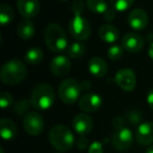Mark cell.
Segmentation results:
<instances>
[{
  "instance_id": "6da1fadb",
  "label": "cell",
  "mask_w": 153,
  "mask_h": 153,
  "mask_svg": "<svg viewBox=\"0 0 153 153\" xmlns=\"http://www.w3.org/2000/svg\"><path fill=\"white\" fill-rule=\"evenodd\" d=\"M46 46L53 53H60L67 51L68 40L63 28L57 23H51L46 26L44 32Z\"/></svg>"
},
{
  "instance_id": "7a4b0ae2",
  "label": "cell",
  "mask_w": 153,
  "mask_h": 153,
  "mask_svg": "<svg viewBox=\"0 0 153 153\" xmlns=\"http://www.w3.org/2000/svg\"><path fill=\"white\" fill-rule=\"evenodd\" d=\"M27 71L23 62L14 59L4 63L0 70V79L7 85H16L25 79Z\"/></svg>"
},
{
  "instance_id": "3957f363",
  "label": "cell",
  "mask_w": 153,
  "mask_h": 153,
  "mask_svg": "<svg viewBox=\"0 0 153 153\" xmlns=\"http://www.w3.org/2000/svg\"><path fill=\"white\" fill-rule=\"evenodd\" d=\"M51 144L56 150L60 152H66L70 150L76 144V138L69 128L64 125L53 126L48 134Z\"/></svg>"
},
{
  "instance_id": "277c9868",
  "label": "cell",
  "mask_w": 153,
  "mask_h": 153,
  "mask_svg": "<svg viewBox=\"0 0 153 153\" xmlns=\"http://www.w3.org/2000/svg\"><path fill=\"white\" fill-rule=\"evenodd\" d=\"M55 91L49 84H39L33 89L30 94L32 106L37 110H47L55 102Z\"/></svg>"
},
{
  "instance_id": "5b68a950",
  "label": "cell",
  "mask_w": 153,
  "mask_h": 153,
  "mask_svg": "<svg viewBox=\"0 0 153 153\" xmlns=\"http://www.w3.org/2000/svg\"><path fill=\"white\" fill-rule=\"evenodd\" d=\"M68 30L74 39L79 41L87 40L91 33L89 22L82 16L81 12H74V17L68 24Z\"/></svg>"
},
{
  "instance_id": "8992f818",
  "label": "cell",
  "mask_w": 153,
  "mask_h": 153,
  "mask_svg": "<svg viewBox=\"0 0 153 153\" xmlns=\"http://www.w3.org/2000/svg\"><path fill=\"white\" fill-rule=\"evenodd\" d=\"M81 84L74 79H65L61 82L58 88L60 100L67 105L76 103L81 94Z\"/></svg>"
},
{
  "instance_id": "52a82bcc",
  "label": "cell",
  "mask_w": 153,
  "mask_h": 153,
  "mask_svg": "<svg viewBox=\"0 0 153 153\" xmlns=\"http://www.w3.org/2000/svg\"><path fill=\"white\" fill-rule=\"evenodd\" d=\"M133 138V133L129 128H117L112 134V146L120 151L128 150L132 146Z\"/></svg>"
},
{
  "instance_id": "ba28073f",
  "label": "cell",
  "mask_w": 153,
  "mask_h": 153,
  "mask_svg": "<svg viewBox=\"0 0 153 153\" xmlns=\"http://www.w3.org/2000/svg\"><path fill=\"white\" fill-rule=\"evenodd\" d=\"M23 128L30 135H40L44 129L43 117L38 112H27L23 119Z\"/></svg>"
},
{
  "instance_id": "9c48e42d",
  "label": "cell",
  "mask_w": 153,
  "mask_h": 153,
  "mask_svg": "<svg viewBox=\"0 0 153 153\" xmlns=\"http://www.w3.org/2000/svg\"><path fill=\"white\" fill-rule=\"evenodd\" d=\"M114 80L119 87L125 91H133L136 86V76L130 68L120 69L115 74Z\"/></svg>"
},
{
  "instance_id": "30bf717a",
  "label": "cell",
  "mask_w": 153,
  "mask_h": 153,
  "mask_svg": "<svg viewBox=\"0 0 153 153\" xmlns=\"http://www.w3.org/2000/svg\"><path fill=\"white\" fill-rule=\"evenodd\" d=\"M102 106V98L97 94H86L79 100V107L82 111L92 113L98 111Z\"/></svg>"
},
{
  "instance_id": "8fae6325",
  "label": "cell",
  "mask_w": 153,
  "mask_h": 153,
  "mask_svg": "<svg viewBox=\"0 0 153 153\" xmlns=\"http://www.w3.org/2000/svg\"><path fill=\"white\" fill-rule=\"evenodd\" d=\"M17 9L23 18L32 19L40 12V3L38 0H17Z\"/></svg>"
},
{
  "instance_id": "7c38bea8",
  "label": "cell",
  "mask_w": 153,
  "mask_h": 153,
  "mask_svg": "<svg viewBox=\"0 0 153 153\" xmlns=\"http://www.w3.org/2000/svg\"><path fill=\"white\" fill-rule=\"evenodd\" d=\"M122 46L130 53H136L144 47V40L136 33H128L122 39Z\"/></svg>"
},
{
  "instance_id": "4fadbf2b",
  "label": "cell",
  "mask_w": 153,
  "mask_h": 153,
  "mask_svg": "<svg viewBox=\"0 0 153 153\" xmlns=\"http://www.w3.org/2000/svg\"><path fill=\"white\" fill-rule=\"evenodd\" d=\"M49 68H51V74H55L56 76H64L70 71L71 63L69 59L65 56H56L51 60Z\"/></svg>"
},
{
  "instance_id": "5bb4252c",
  "label": "cell",
  "mask_w": 153,
  "mask_h": 153,
  "mask_svg": "<svg viewBox=\"0 0 153 153\" xmlns=\"http://www.w3.org/2000/svg\"><path fill=\"white\" fill-rule=\"evenodd\" d=\"M128 23L134 30H143L148 25V15L142 9H134L128 15Z\"/></svg>"
},
{
  "instance_id": "9a60e30c",
  "label": "cell",
  "mask_w": 153,
  "mask_h": 153,
  "mask_svg": "<svg viewBox=\"0 0 153 153\" xmlns=\"http://www.w3.org/2000/svg\"><path fill=\"white\" fill-rule=\"evenodd\" d=\"M92 119L86 113H79L74 117L72 127L79 135H86L92 129Z\"/></svg>"
},
{
  "instance_id": "2e32d148",
  "label": "cell",
  "mask_w": 153,
  "mask_h": 153,
  "mask_svg": "<svg viewBox=\"0 0 153 153\" xmlns=\"http://www.w3.org/2000/svg\"><path fill=\"white\" fill-rule=\"evenodd\" d=\"M135 140L143 146H147L153 143V123L145 122L137 127L135 131Z\"/></svg>"
},
{
  "instance_id": "e0dca14e",
  "label": "cell",
  "mask_w": 153,
  "mask_h": 153,
  "mask_svg": "<svg viewBox=\"0 0 153 153\" xmlns=\"http://www.w3.org/2000/svg\"><path fill=\"white\" fill-rule=\"evenodd\" d=\"M88 70L90 74H92L96 78H103L107 74L108 66L102 58L94 57L88 62Z\"/></svg>"
},
{
  "instance_id": "ac0fdd59",
  "label": "cell",
  "mask_w": 153,
  "mask_h": 153,
  "mask_svg": "<svg viewBox=\"0 0 153 153\" xmlns=\"http://www.w3.org/2000/svg\"><path fill=\"white\" fill-rule=\"evenodd\" d=\"M18 131L15 123L11 119L3 117L0 121V134L4 140H11L16 137Z\"/></svg>"
},
{
  "instance_id": "d6986e66",
  "label": "cell",
  "mask_w": 153,
  "mask_h": 153,
  "mask_svg": "<svg viewBox=\"0 0 153 153\" xmlns=\"http://www.w3.org/2000/svg\"><path fill=\"white\" fill-rule=\"evenodd\" d=\"M120 33L115 26L111 25V24H104L100 27L99 30V37L104 41L105 43H112L117 42L119 39Z\"/></svg>"
},
{
  "instance_id": "ffe728a7",
  "label": "cell",
  "mask_w": 153,
  "mask_h": 153,
  "mask_svg": "<svg viewBox=\"0 0 153 153\" xmlns=\"http://www.w3.org/2000/svg\"><path fill=\"white\" fill-rule=\"evenodd\" d=\"M17 34L23 40H28L35 35V25L30 19L22 20L17 26Z\"/></svg>"
},
{
  "instance_id": "44dd1931",
  "label": "cell",
  "mask_w": 153,
  "mask_h": 153,
  "mask_svg": "<svg viewBox=\"0 0 153 153\" xmlns=\"http://www.w3.org/2000/svg\"><path fill=\"white\" fill-rule=\"evenodd\" d=\"M43 58H44L43 51L39 47H32L26 51L25 56H24L26 63L32 64V65H37V64L41 63Z\"/></svg>"
},
{
  "instance_id": "7402d4cb",
  "label": "cell",
  "mask_w": 153,
  "mask_h": 153,
  "mask_svg": "<svg viewBox=\"0 0 153 153\" xmlns=\"http://www.w3.org/2000/svg\"><path fill=\"white\" fill-rule=\"evenodd\" d=\"M86 5L89 9V11L96 14H102V15H104L107 10L110 7V4L108 5L106 0H87Z\"/></svg>"
},
{
  "instance_id": "603a6c76",
  "label": "cell",
  "mask_w": 153,
  "mask_h": 153,
  "mask_svg": "<svg viewBox=\"0 0 153 153\" xmlns=\"http://www.w3.org/2000/svg\"><path fill=\"white\" fill-rule=\"evenodd\" d=\"M86 51V47L81 42H74L67 48V55L71 59H78L84 56Z\"/></svg>"
},
{
  "instance_id": "cb8c5ba5",
  "label": "cell",
  "mask_w": 153,
  "mask_h": 153,
  "mask_svg": "<svg viewBox=\"0 0 153 153\" xmlns=\"http://www.w3.org/2000/svg\"><path fill=\"white\" fill-rule=\"evenodd\" d=\"M14 11L10 5L7 4H1L0 7V23L1 25L4 26L11 23L14 19Z\"/></svg>"
},
{
  "instance_id": "d4e9b609",
  "label": "cell",
  "mask_w": 153,
  "mask_h": 153,
  "mask_svg": "<svg viewBox=\"0 0 153 153\" xmlns=\"http://www.w3.org/2000/svg\"><path fill=\"white\" fill-rule=\"evenodd\" d=\"M134 0H109V4L115 12H125L132 7Z\"/></svg>"
},
{
  "instance_id": "484cf974",
  "label": "cell",
  "mask_w": 153,
  "mask_h": 153,
  "mask_svg": "<svg viewBox=\"0 0 153 153\" xmlns=\"http://www.w3.org/2000/svg\"><path fill=\"white\" fill-rule=\"evenodd\" d=\"M124 53V48L123 46L117 44H113L107 49V56L110 60L112 61H117V60L121 59L122 56H123Z\"/></svg>"
},
{
  "instance_id": "4316f807",
  "label": "cell",
  "mask_w": 153,
  "mask_h": 153,
  "mask_svg": "<svg viewBox=\"0 0 153 153\" xmlns=\"http://www.w3.org/2000/svg\"><path fill=\"white\" fill-rule=\"evenodd\" d=\"M32 106V103H30V100H22L14 107V111L16 113H18L19 115L24 114L26 111H28V108Z\"/></svg>"
},
{
  "instance_id": "83f0119b",
  "label": "cell",
  "mask_w": 153,
  "mask_h": 153,
  "mask_svg": "<svg viewBox=\"0 0 153 153\" xmlns=\"http://www.w3.org/2000/svg\"><path fill=\"white\" fill-rule=\"evenodd\" d=\"M12 104H13V97H12V94L5 91L1 92L0 94V106H1V108L5 109L11 106Z\"/></svg>"
},
{
  "instance_id": "f1b7e54d",
  "label": "cell",
  "mask_w": 153,
  "mask_h": 153,
  "mask_svg": "<svg viewBox=\"0 0 153 153\" xmlns=\"http://www.w3.org/2000/svg\"><path fill=\"white\" fill-rule=\"evenodd\" d=\"M103 145L100 142H94L88 148V153H103Z\"/></svg>"
},
{
  "instance_id": "f546056e",
  "label": "cell",
  "mask_w": 153,
  "mask_h": 153,
  "mask_svg": "<svg viewBox=\"0 0 153 153\" xmlns=\"http://www.w3.org/2000/svg\"><path fill=\"white\" fill-rule=\"evenodd\" d=\"M76 146L79 149L83 150L88 146V140L85 137V135H79V137H76Z\"/></svg>"
},
{
  "instance_id": "4dcf8cb0",
  "label": "cell",
  "mask_w": 153,
  "mask_h": 153,
  "mask_svg": "<svg viewBox=\"0 0 153 153\" xmlns=\"http://www.w3.org/2000/svg\"><path fill=\"white\" fill-rule=\"evenodd\" d=\"M126 120H127V122H129L131 124H136L142 120V115L138 112H129L127 114Z\"/></svg>"
},
{
  "instance_id": "1f68e13d",
  "label": "cell",
  "mask_w": 153,
  "mask_h": 153,
  "mask_svg": "<svg viewBox=\"0 0 153 153\" xmlns=\"http://www.w3.org/2000/svg\"><path fill=\"white\" fill-rule=\"evenodd\" d=\"M103 16H104L105 20H107V21H111V20H113V18H114V16H115V11L110 7Z\"/></svg>"
},
{
  "instance_id": "d6a6232c",
  "label": "cell",
  "mask_w": 153,
  "mask_h": 153,
  "mask_svg": "<svg viewBox=\"0 0 153 153\" xmlns=\"http://www.w3.org/2000/svg\"><path fill=\"white\" fill-rule=\"evenodd\" d=\"M147 104L153 110V88L149 90L148 94H147Z\"/></svg>"
},
{
  "instance_id": "836d02e7",
  "label": "cell",
  "mask_w": 153,
  "mask_h": 153,
  "mask_svg": "<svg viewBox=\"0 0 153 153\" xmlns=\"http://www.w3.org/2000/svg\"><path fill=\"white\" fill-rule=\"evenodd\" d=\"M81 88L84 90H88L90 88V82L89 81H84L81 83Z\"/></svg>"
},
{
  "instance_id": "e575fe53",
  "label": "cell",
  "mask_w": 153,
  "mask_h": 153,
  "mask_svg": "<svg viewBox=\"0 0 153 153\" xmlns=\"http://www.w3.org/2000/svg\"><path fill=\"white\" fill-rule=\"evenodd\" d=\"M149 57L153 60V43L150 45V47H149Z\"/></svg>"
},
{
  "instance_id": "d590c367",
  "label": "cell",
  "mask_w": 153,
  "mask_h": 153,
  "mask_svg": "<svg viewBox=\"0 0 153 153\" xmlns=\"http://www.w3.org/2000/svg\"><path fill=\"white\" fill-rule=\"evenodd\" d=\"M146 153H153V145H152V146H150L148 149H147Z\"/></svg>"
},
{
  "instance_id": "8d00e7d4",
  "label": "cell",
  "mask_w": 153,
  "mask_h": 153,
  "mask_svg": "<svg viewBox=\"0 0 153 153\" xmlns=\"http://www.w3.org/2000/svg\"><path fill=\"white\" fill-rule=\"evenodd\" d=\"M61 1H66V0H61Z\"/></svg>"
}]
</instances>
